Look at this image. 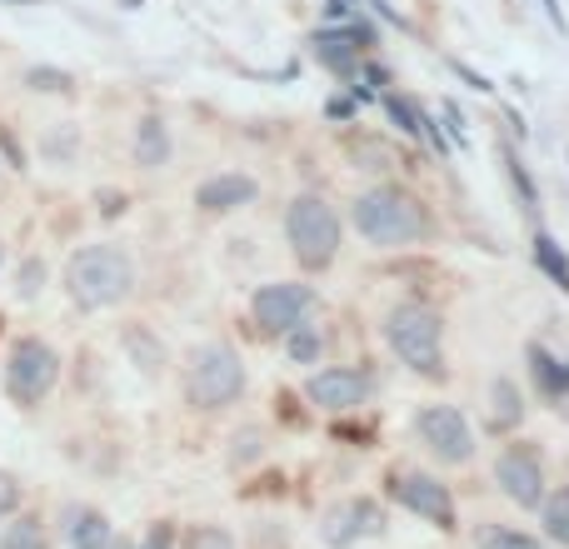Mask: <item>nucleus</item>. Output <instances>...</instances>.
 I'll list each match as a JSON object with an SVG mask.
<instances>
[{
  "label": "nucleus",
  "mask_w": 569,
  "mask_h": 549,
  "mask_svg": "<svg viewBox=\"0 0 569 549\" xmlns=\"http://www.w3.org/2000/svg\"><path fill=\"white\" fill-rule=\"evenodd\" d=\"M186 395L196 410H220V405H236L246 395V360H240L236 345L226 340H206L190 350L186 365Z\"/></svg>",
  "instance_id": "20e7f679"
},
{
  "label": "nucleus",
  "mask_w": 569,
  "mask_h": 549,
  "mask_svg": "<svg viewBox=\"0 0 569 549\" xmlns=\"http://www.w3.org/2000/svg\"><path fill=\"white\" fill-rule=\"evenodd\" d=\"M525 360H530V375H535V385H540V395L545 400H569V365L560 360L555 350H545L540 340L525 350Z\"/></svg>",
  "instance_id": "4468645a"
},
{
  "label": "nucleus",
  "mask_w": 569,
  "mask_h": 549,
  "mask_svg": "<svg viewBox=\"0 0 569 549\" xmlns=\"http://www.w3.org/2000/svg\"><path fill=\"white\" fill-rule=\"evenodd\" d=\"M385 340L400 355L405 370L425 380H445V320L420 300H405L385 315Z\"/></svg>",
  "instance_id": "7ed1b4c3"
},
{
  "label": "nucleus",
  "mask_w": 569,
  "mask_h": 549,
  "mask_svg": "<svg viewBox=\"0 0 569 549\" xmlns=\"http://www.w3.org/2000/svg\"><path fill=\"white\" fill-rule=\"evenodd\" d=\"M540 10H545V20L555 26V36H569V16H565L560 0H540Z\"/></svg>",
  "instance_id": "2f4dec72"
},
{
  "label": "nucleus",
  "mask_w": 569,
  "mask_h": 549,
  "mask_svg": "<svg viewBox=\"0 0 569 549\" xmlns=\"http://www.w3.org/2000/svg\"><path fill=\"white\" fill-rule=\"evenodd\" d=\"M525 420V395L515 380H495L490 385V430H515V425Z\"/></svg>",
  "instance_id": "a211bd4d"
},
{
  "label": "nucleus",
  "mask_w": 569,
  "mask_h": 549,
  "mask_svg": "<svg viewBox=\"0 0 569 549\" xmlns=\"http://www.w3.org/2000/svg\"><path fill=\"white\" fill-rule=\"evenodd\" d=\"M450 66H455V70H460V76H465V80H470V86H475V90H485V96H490V90H495V86H490V80H485V76H480V70H470V66H465V60H450Z\"/></svg>",
  "instance_id": "72a5a7b5"
},
{
  "label": "nucleus",
  "mask_w": 569,
  "mask_h": 549,
  "mask_svg": "<svg viewBox=\"0 0 569 549\" xmlns=\"http://www.w3.org/2000/svg\"><path fill=\"white\" fill-rule=\"evenodd\" d=\"M0 260H6V246H0Z\"/></svg>",
  "instance_id": "4c0bfd02"
},
{
  "label": "nucleus",
  "mask_w": 569,
  "mask_h": 549,
  "mask_svg": "<svg viewBox=\"0 0 569 549\" xmlns=\"http://www.w3.org/2000/svg\"><path fill=\"white\" fill-rule=\"evenodd\" d=\"M475 549H545V545L510 530V525H480V530H475Z\"/></svg>",
  "instance_id": "412c9836"
},
{
  "label": "nucleus",
  "mask_w": 569,
  "mask_h": 549,
  "mask_svg": "<svg viewBox=\"0 0 569 549\" xmlns=\"http://www.w3.org/2000/svg\"><path fill=\"white\" fill-rule=\"evenodd\" d=\"M10 6H36V0H10Z\"/></svg>",
  "instance_id": "e433bc0d"
},
{
  "label": "nucleus",
  "mask_w": 569,
  "mask_h": 549,
  "mask_svg": "<svg viewBox=\"0 0 569 549\" xmlns=\"http://www.w3.org/2000/svg\"><path fill=\"white\" fill-rule=\"evenodd\" d=\"M315 310V290L300 280H276V285H260L256 300H250V315H256V330L266 335H284L295 330L300 320H310Z\"/></svg>",
  "instance_id": "6e6552de"
},
{
  "label": "nucleus",
  "mask_w": 569,
  "mask_h": 549,
  "mask_svg": "<svg viewBox=\"0 0 569 549\" xmlns=\"http://www.w3.org/2000/svg\"><path fill=\"white\" fill-rule=\"evenodd\" d=\"M305 395H310V405H320V410H330V415H350L370 400V375L355 370V365H330V370L310 375Z\"/></svg>",
  "instance_id": "9b49d317"
},
{
  "label": "nucleus",
  "mask_w": 569,
  "mask_h": 549,
  "mask_svg": "<svg viewBox=\"0 0 569 549\" xmlns=\"http://www.w3.org/2000/svg\"><path fill=\"white\" fill-rule=\"evenodd\" d=\"M140 549H170V545H166V535H156V540H146Z\"/></svg>",
  "instance_id": "c9c22d12"
},
{
  "label": "nucleus",
  "mask_w": 569,
  "mask_h": 549,
  "mask_svg": "<svg viewBox=\"0 0 569 549\" xmlns=\"http://www.w3.org/2000/svg\"><path fill=\"white\" fill-rule=\"evenodd\" d=\"M415 435H420L425 450H430L435 460H445V465L475 460V430H470V420H465L455 405H425V410L415 415Z\"/></svg>",
  "instance_id": "0eeeda50"
},
{
  "label": "nucleus",
  "mask_w": 569,
  "mask_h": 549,
  "mask_svg": "<svg viewBox=\"0 0 569 549\" xmlns=\"http://www.w3.org/2000/svg\"><path fill=\"white\" fill-rule=\"evenodd\" d=\"M495 485H500V490L510 495L520 510H540V500H545V465L535 460V450L510 445V450L495 460Z\"/></svg>",
  "instance_id": "f8f14e48"
},
{
  "label": "nucleus",
  "mask_w": 569,
  "mask_h": 549,
  "mask_svg": "<svg viewBox=\"0 0 569 549\" xmlns=\"http://www.w3.org/2000/svg\"><path fill=\"white\" fill-rule=\"evenodd\" d=\"M284 355H290L295 365H315V360H320V335L300 320L295 330H284Z\"/></svg>",
  "instance_id": "5701e85b"
},
{
  "label": "nucleus",
  "mask_w": 569,
  "mask_h": 549,
  "mask_svg": "<svg viewBox=\"0 0 569 549\" xmlns=\"http://www.w3.org/2000/svg\"><path fill=\"white\" fill-rule=\"evenodd\" d=\"M0 549H50V545H46V530H40V520L20 515L16 525H6V535H0Z\"/></svg>",
  "instance_id": "4be33fe9"
},
{
  "label": "nucleus",
  "mask_w": 569,
  "mask_h": 549,
  "mask_svg": "<svg viewBox=\"0 0 569 549\" xmlns=\"http://www.w3.org/2000/svg\"><path fill=\"white\" fill-rule=\"evenodd\" d=\"M60 380V355L50 350L46 340H36V335H26V340H16V350H10L6 360V390L16 405H40L50 390H56Z\"/></svg>",
  "instance_id": "423d86ee"
},
{
  "label": "nucleus",
  "mask_w": 569,
  "mask_h": 549,
  "mask_svg": "<svg viewBox=\"0 0 569 549\" xmlns=\"http://www.w3.org/2000/svg\"><path fill=\"white\" fill-rule=\"evenodd\" d=\"M260 450H266V435H260V430H240L236 435V450H230V465H246L250 455H260Z\"/></svg>",
  "instance_id": "c85d7f7f"
},
{
  "label": "nucleus",
  "mask_w": 569,
  "mask_h": 549,
  "mask_svg": "<svg viewBox=\"0 0 569 549\" xmlns=\"http://www.w3.org/2000/svg\"><path fill=\"white\" fill-rule=\"evenodd\" d=\"M390 495L405 505L410 515H420L425 525H435V530H455V500H450V485H440L435 475H395L390 480Z\"/></svg>",
  "instance_id": "9d476101"
},
{
  "label": "nucleus",
  "mask_w": 569,
  "mask_h": 549,
  "mask_svg": "<svg viewBox=\"0 0 569 549\" xmlns=\"http://www.w3.org/2000/svg\"><path fill=\"white\" fill-rule=\"evenodd\" d=\"M66 290L80 310H110L136 290V266L120 246H80L66 266Z\"/></svg>",
  "instance_id": "f03ea898"
},
{
  "label": "nucleus",
  "mask_w": 569,
  "mask_h": 549,
  "mask_svg": "<svg viewBox=\"0 0 569 549\" xmlns=\"http://www.w3.org/2000/svg\"><path fill=\"white\" fill-rule=\"evenodd\" d=\"M365 6H370V10H375V16H380V20H385V26H395V30H410V20H405V16H400V10H395V6H390V0H365Z\"/></svg>",
  "instance_id": "7c9ffc66"
},
{
  "label": "nucleus",
  "mask_w": 569,
  "mask_h": 549,
  "mask_svg": "<svg viewBox=\"0 0 569 549\" xmlns=\"http://www.w3.org/2000/svg\"><path fill=\"white\" fill-rule=\"evenodd\" d=\"M535 266H540V274H550V285L560 295H569V256L560 250V240L555 236H535Z\"/></svg>",
  "instance_id": "6ab92c4d"
},
{
  "label": "nucleus",
  "mask_w": 569,
  "mask_h": 549,
  "mask_svg": "<svg viewBox=\"0 0 569 549\" xmlns=\"http://www.w3.org/2000/svg\"><path fill=\"white\" fill-rule=\"evenodd\" d=\"M380 106H385V116H390L395 126L405 130V136H425L435 150H440V156H445V150H450V140H445L440 130L430 126V116H425L420 106H410V100H405V96H380Z\"/></svg>",
  "instance_id": "dca6fc26"
},
{
  "label": "nucleus",
  "mask_w": 569,
  "mask_h": 549,
  "mask_svg": "<svg viewBox=\"0 0 569 549\" xmlns=\"http://www.w3.org/2000/svg\"><path fill=\"white\" fill-rule=\"evenodd\" d=\"M46 156L50 160H70V156H76V126L50 130V136H46Z\"/></svg>",
  "instance_id": "cd10ccee"
},
{
  "label": "nucleus",
  "mask_w": 569,
  "mask_h": 549,
  "mask_svg": "<svg viewBox=\"0 0 569 549\" xmlns=\"http://www.w3.org/2000/svg\"><path fill=\"white\" fill-rule=\"evenodd\" d=\"M256 196H260V186L250 176H240V170H220V176L200 180L196 206L206 210V216H230V210L256 206Z\"/></svg>",
  "instance_id": "ddd939ff"
},
{
  "label": "nucleus",
  "mask_w": 569,
  "mask_h": 549,
  "mask_svg": "<svg viewBox=\"0 0 569 549\" xmlns=\"http://www.w3.org/2000/svg\"><path fill=\"white\" fill-rule=\"evenodd\" d=\"M26 86L30 90H70V76H66V70L36 66V70H26Z\"/></svg>",
  "instance_id": "393cba45"
},
{
  "label": "nucleus",
  "mask_w": 569,
  "mask_h": 549,
  "mask_svg": "<svg viewBox=\"0 0 569 549\" xmlns=\"http://www.w3.org/2000/svg\"><path fill=\"white\" fill-rule=\"evenodd\" d=\"M355 230L365 236V246H380V250H395V246H415V240L430 236V216L425 206L400 186H375L355 200Z\"/></svg>",
  "instance_id": "f257e3e1"
},
{
  "label": "nucleus",
  "mask_w": 569,
  "mask_h": 549,
  "mask_svg": "<svg viewBox=\"0 0 569 549\" xmlns=\"http://www.w3.org/2000/svg\"><path fill=\"white\" fill-rule=\"evenodd\" d=\"M325 110H330V120H345V116H350V100H340V96H335Z\"/></svg>",
  "instance_id": "f704fd0d"
},
{
  "label": "nucleus",
  "mask_w": 569,
  "mask_h": 549,
  "mask_svg": "<svg viewBox=\"0 0 569 549\" xmlns=\"http://www.w3.org/2000/svg\"><path fill=\"white\" fill-rule=\"evenodd\" d=\"M284 240L305 270H325L340 256V216L320 196H295L284 210Z\"/></svg>",
  "instance_id": "39448f33"
},
{
  "label": "nucleus",
  "mask_w": 569,
  "mask_h": 549,
  "mask_svg": "<svg viewBox=\"0 0 569 549\" xmlns=\"http://www.w3.org/2000/svg\"><path fill=\"white\" fill-rule=\"evenodd\" d=\"M440 116H445V126H450V140H460V146H465V116H460V110L445 106Z\"/></svg>",
  "instance_id": "473e14b6"
},
{
  "label": "nucleus",
  "mask_w": 569,
  "mask_h": 549,
  "mask_svg": "<svg viewBox=\"0 0 569 549\" xmlns=\"http://www.w3.org/2000/svg\"><path fill=\"white\" fill-rule=\"evenodd\" d=\"M500 160H505V170H510V180H515V190H520V200L535 210V200H540V196H535V180H530V170H525V160L515 156V146H500Z\"/></svg>",
  "instance_id": "b1692460"
},
{
  "label": "nucleus",
  "mask_w": 569,
  "mask_h": 549,
  "mask_svg": "<svg viewBox=\"0 0 569 549\" xmlns=\"http://www.w3.org/2000/svg\"><path fill=\"white\" fill-rule=\"evenodd\" d=\"M190 549H236V535L220 530V525H206V530L190 535Z\"/></svg>",
  "instance_id": "a878e982"
},
{
  "label": "nucleus",
  "mask_w": 569,
  "mask_h": 549,
  "mask_svg": "<svg viewBox=\"0 0 569 549\" xmlns=\"http://www.w3.org/2000/svg\"><path fill=\"white\" fill-rule=\"evenodd\" d=\"M40 285H46V266H40V260H26V266H20V280H16V295L30 300V295H40Z\"/></svg>",
  "instance_id": "bb28decb"
},
{
  "label": "nucleus",
  "mask_w": 569,
  "mask_h": 549,
  "mask_svg": "<svg viewBox=\"0 0 569 549\" xmlns=\"http://www.w3.org/2000/svg\"><path fill=\"white\" fill-rule=\"evenodd\" d=\"M170 160V130H166V120L160 116H146L136 126V166H146V170H160Z\"/></svg>",
  "instance_id": "f3484780"
},
{
  "label": "nucleus",
  "mask_w": 569,
  "mask_h": 549,
  "mask_svg": "<svg viewBox=\"0 0 569 549\" xmlns=\"http://www.w3.org/2000/svg\"><path fill=\"white\" fill-rule=\"evenodd\" d=\"M375 535H385V515H380V505L365 500V495L330 505V510L320 515V540L330 549H355L360 540H375Z\"/></svg>",
  "instance_id": "1a4fd4ad"
},
{
  "label": "nucleus",
  "mask_w": 569,
  "mask_h": 549,
  "mask_svg": "<svg viewBox=\"0 0 569 549\" xmlns=\"http://www.w3.org/2000/svg\"><path fill=\"white\" fill-rule=\"evenodd\" d=\"M540 520H545V535L555 545H569V490H555L540 500Z\"/></svg>",
  "instance_id": "aec40b11"
},
{
  "label": "nucleus",
  "mask_w": 569,
  "mask_h": 549,
  "mask_svg": "<svg viewBox=\"0 0 569 549\" xmlns=\"http://www.w3.org/2000/svg\"><path fill=\"white\" fill-rule=\"evenodd\" d=\"M16 505H20V485L0 470V520H6V515H16Z\"/></svg>",
  "instance_id": "c756f323"
},
{
  "label": "nucleus",
  "mask_w": 569,
  "mask_h": 549,
  "mask_svg": "<svg viewBox=\"0 0 569 549\" xmlns=\"http://www.w3.org/2000/svg\"><path fill=\"white\" fill-rule=\"evenodd\" d=\"M66 540L76 549H110V520L100 510H90V505H70L66 510Z\"/></svg>",
  "instance_id": "2eb2a0df"
}]
</instances>
